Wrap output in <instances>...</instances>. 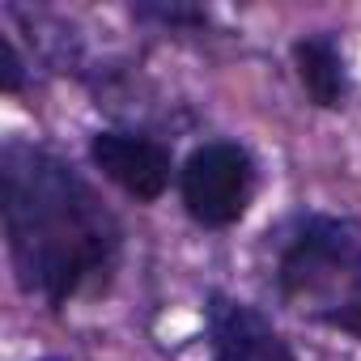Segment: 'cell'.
<instances>
[{
    "mask_svg": "<svg viewBox=\"0 0 361 361\" xmlns=\"http://www.w3.org/2000/svg\"><path fill=\"white\" fill-rule=\"evenodd\" d=\"M0 226L26 298L64 310L111 293L123 268V226L90 178L26 136L0 145Z\"/></svg>",
    "mask_w": 361,
    "mask_h": 361,
    "instance_id": "6da1fadb",
    "label": "cell"
},
{
    "mask_svg": "<svg viewBox=\"0 0 361 361\" xmlns=\"http://www.w3.org/2000/svg\"><path fill=\"white\" fill-rule=\"evenodd\" d=\"M272 285L298 319L361 344V221L298 213L276 238Z\"/></svg>",
    "mask_w": 361,
    "mask_h": 361,
    "instance_id": "7a4b0ae2",
    "label": "cell"
},
{
    "mask_svg": "<svg viewBox=\"0 0 361 361\" xmlns=\"http://www.w3.org/2000/svg\"><path fill=\"white\" fill-rule=\"evenodd\" d=\"M178 200L183 213L204 230L238 226L259 192V166L238 140H204L178 161Z\"/></svg>",
    "mask_w": 361,
    "mask_h": 361,
    "instance_id": "3957f363",
    "label": "cell"
},
{
    "mask_svg": "<svg viewBox=\"0 0 361 361\" xmlns=\"http://www.w3.org/2000/svg\"><path fill=\"white\" fill-rule=\"evenodd\" d=\"M90 161L106 183H115L136 204H157L170 183H178L170 145L140 128H98L90 136Z\"/></svg>",
    "mask_w": 361,
    "mask_h": 361,
    "instance_id": "277c9868",
    "label": "cell"
},
{
    "mask_svg": "<svg viewBox=\"0 0 361 361\" xmlns=\"http://www.w3.org/2000/svg\"><path fill=\"white\" fill-rule=\"evenodd\" d=\"M204 344L209 361H298L293 344L259 306L221 289L204 298Z\"/></svg>",
    "mask_w": 361,
    "mask_h": 361,
    "instance_id": "5b68a950",
    "label": "cell"
},
{
    "mask_svg": "<svg viewBox=\"0 0 361 361\" xmlns=\"http://www.w3.org/2000/svg\"><path fill=\"white\" fill-rule=\"evenodd\" d=\"M293 73L302 94L310 98V106L319 111H344L353 98V68L344 56V43L336 39V30H310L298 35L289 47Z\"/></svg>",
    "mask_w": 361,
    "mask_h": 361,
    "instance_id": "8992f818",
    "label": "cell"
},
{
    "mask_svg": "<svg viewBox=\"0 0 361 361\" xmlns=\"http://www.w3.org/2000/svg\"><path fill=\"white\" fill-rule=\"evenodd\" d=\"M132 18L170 35H204L213 26V9L188 5V0H145V5H132Z\"/></svg>",
    "mask_w": 361,
    "mask_h": 361,
    "instance_id": "52a82bcc",
    "label": "cell"
},
{
    "mask_svg": "<svg viewBox=\"0 0 361 361\" xmlns=\"http://www.w3.org/2000/svg\"><path fill=\"white\" fill-rule=\"evenodd\" d=\"M0 90L5 94H22L26 90V60L13 43V35L0 30Z\"/></svg>",
    "mask_w": 361,
    "mask_h": 361,
    "instance_id": "ba28073f",
    "label": "cell"
},
{
    "mask_svg": "<svg viewBox=\"0 0 361 361\" xmlns=\"http://www.w3.org/2000/svg\"><path fill=\"white\" fill-rule=\"evenodd\" d=\"M39 361H68V357H39Z\"/></svg>",
    "mask_w": 361,
    "mask_h": 361,
    "instance_id": "9c48e42d",
    "label": "cell"
}]
</instances>
